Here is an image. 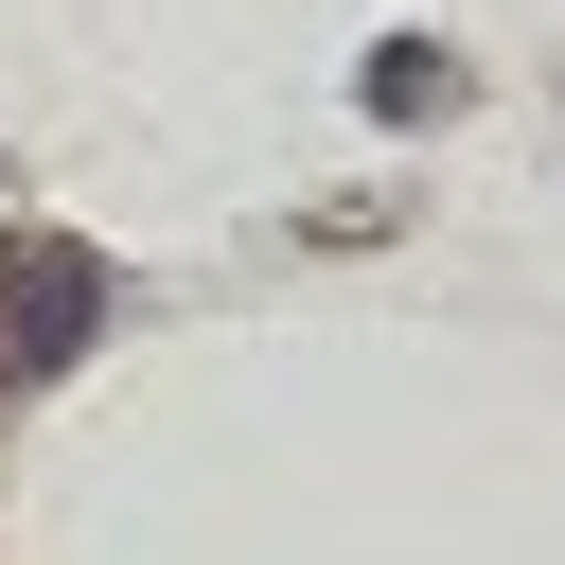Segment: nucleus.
Here are the masks:
<instances>
[{
  "label": "nucleus",
  "mask_w": 565,
  "mask_h": 565,
  "mask_svg": "<svg viewBox=\"0 0 565 565\" xmlns=\"http://www.w3.org/2000/svg\"><path fill=\"white\" fill-rule=\"evenodd\" d=\"M106 335V265L71 230H0V388H53Z\"/></svg>",
  "instance_id": "f257e3e1"
}]
</instances>
